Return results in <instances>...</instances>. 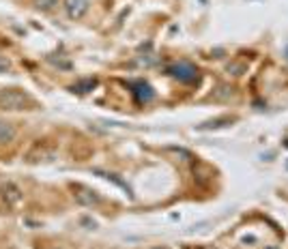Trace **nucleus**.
<instances>
[{
    "label": "nucleus",
    "mask_w": 288,
    "mask_h": 249,
    "mask_svg": "<svg viewBox=\"0 0 288 249\" xmlns=\"http://www.w3.org/2000/svg\"><path fill=\"white\" fill-rule=\"evenodd\" d=\"M28 103H31V99H28L22 90L9 88V90H3V92H0V108H3V110L17 112V110H24Z\"/></svg>",
    "instance_id": "nucleus-1"
},
{
    "label": "nucleus",
    "mask_w": 288,
    "mask_h": 249,
    "mask_svg": "<svg viewBox=\"0 0 288 249\" xmlns=\"http://www.w3.org/2000/svg\"><path fill=\"white\" fill-rule=\"evenodd\" d=\"M168 71L172 78H177L179 82H185V84H191L198 80V69L191 63H177V65H172Z\"/></svg>",
    "instance_id": "nucleus-2"
},
{
    "label": "nucleus",
    "mask_w": 288,
    "mask_h": 249,
    "mask_svg": "<svg viewBox=\"0 0 288 249\" xmlns=\"http://www.w3.org/2000/svg\"><path fill=\"white\" fill-rule=\"evenodd\" d=\"M86 9H89L86 0H65V11H67V15H69L71 20L82 17L86 13Z\"/></svg>",
    "instance_id": "nucleus-3"
},
{
    "label": "nucleus",
    "mask_w": 288,
    "mask_h": 249,
    "mask_svg": "<svg viewBox=\"0 0 288 249\" xmlns=\"http://www.w3.org/2000/svg\"><path fill=\"white\" fill-rule=\"evenodd\" d=\"M13 138H15V127L0 120V144H7V142H11Z\"/></svg>",
    "instance_id": "nucleus-4"
},
{
    "label": "nucleus",
    "mask_w": 288,
    "mask_h": 249,
    "mask_svg": "<svg viewBox=\"0 0 288 249\" xmlns=\"http://www.w3.org/2000/svg\"><path fill=\"white\" fill-rule=\"evenodd\" d=\"M75 200L78 202H82V204H97L99 202V198L93 194V191H89V189H78V194H75Z\"/></svg>",
    "instance_id": "nucleus-5"
},
{
    "label": "nucleus",
    "mask_w": 288,
    "mask_h": 249,
    "mask_svg": "<svg viewBox=\"0 0 288 249\" xmlns=\"http://www.w3.org/2000/svg\"><path fill=\"white\" fill-rule=\"evenodd\" d=\"M5 200H9V204H15L20 200V191H17L15 185H5Z\"/></svg>",
    "instance_id": "nucleus-6"
},
{
    "label": "nucleus",
    "mask_w": 288,
    "mask_h": 249,
    "mask_svg": "<svg viewBox=\"0 0 288 249\" xmlns=\"http://www.w3.org/2000/svg\"><path fill=\"white\" fill-rule=\"evenodd\" d=\"M56 5V0H37V7L39 9H52Z\"/></svg>",
    "instance_id": "nucleus-7"
},
{
    "label": "nucleus",
    "mask_w": 288,
    "mask_h": 249,
    "mask_svg": "<svg viewBox=\"0 0 288 249\" xmlns=\"http://www.w3.org/2000/svg\"><path fill=\"white\" fill-rule=\"evenodd\" d=\"M7 69H9V63L0 58V71H7Z\"/></svg>",
    "instance_id": "nucleus-8"
},
{
    "label": "nucleus",
    "mask_w": 288,
    "mask_h": 249,
    "mask_svg": "<svg viewBox=\"0 0 288 249\" xmlns=\"http://www.w3.org/2000/svg\"><path fill=\"white\" fill-rule=\"evenodd\" d=\"M286 58H288V45H286Z\"/></svg>",
    "instance_id": "nucleus-9"
}]
</instances>
